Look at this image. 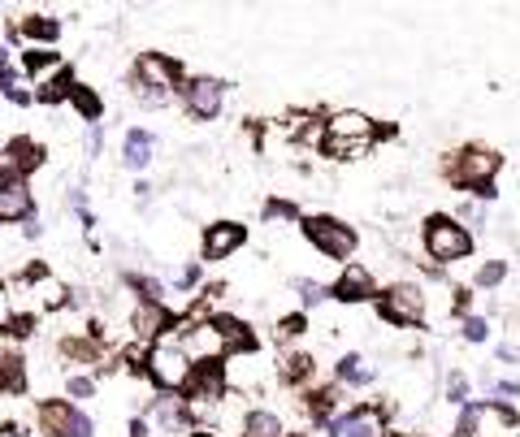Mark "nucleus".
I'll return each mask as SVG.
<instances>
[{
    "label": "nucleus",
    "mask_w": 520,
    "mask_h": 437,
    "mask_svg": "<svg viewBox=\"0 0 520 437\" xmlns=\"http://www.w3.org/2000/svg\"><path fill=\"white\" fill-rule=\"evenodd\" d=\"M239 437H282V420L273 412H247Z\"/></svg>",
    "instance_id": "6ab92c4d"
},
{
    "label": "nucleus",
    "mask_w": 520,
    "mask_h": 437,
    "mask_svg": "<svg viewBox=\"0 0 520 437\" xmlns=\"http://www.w3.org/2000/svg\"><path fill=\"white\" fill-rule=\"evenodd\" d=\"M221 83L217 78H191L187 87H182V104H187L191 117H200V122H213V117L221 113Z\"/></svg>",
    "instance_id": "1a4fd4ad"
},
{
    "label": "nucleus",
    "mask_w": 520,
    "mask_h": 437,
    "mask_svg": "<svg viewBox=\"0 0 520 437\" xmlns=\"http://www.w3.org/2000/svg\"><path fill=\"white\" fill-rule=\"evenodd\" d=\"M65 390H70L74 399H91V394H96V381L83 377V373H74L70 381H65Z\"/></svg>",
    "instance_id": "393cba45"
},
{
    "label": "nucleus",
    "mask_w": 520,
    "mask_h": 437,
    "mask_svg": "<svg viewBox=\"0 0 520 437\" xmlns=\"http://www.w3.org/2000/svg\"><path fill=\"white\" fill-rule=\"evenodd\" d=\"M143 368H148V377L161 390H187L195 364L187 360V351L178 347V338L165 334V338H156L152 347H148V355H143Z\"/></svg>",
    "instance_id": "f03ea898"
},
{
    "label": "nucleus",
    "mask_w": 520,
    "mask_h": 437,
    "mask_svg": "<svg viewBox=\"0 0 520 437\" xmlns=\"http://www.w3.org/2000/svg\"><path fill=\"white\" fill-rule=\"evenodd\" d=\"M35 420H39V433L44 437H96V425L65 399H44Z\"/></svg>",
    "instance_id": "20e7f679"
},
{
    "label": "nucleus",
    "mask_w": 520,
    "mask_h": 437,
    "mask_svg": "<svg viewBox=\"0 0 520 437\" xmlns=\"http://www.w3.org/2000/svg\"><path fill=\"white\" fill-rule=\"evenodd\" d=\"M243 243H247V230L239 221H217V225H208V230H204V260L217 264V260L234 256Z\"/></svg>",
    "instance_id": "9d476101"
},
{
    "label": "nucleus",
    "mask_w": 520,
    "mask_h": 437,
    "mask_svg": "<svg viewBox=\"0 0 520 437\" xmlns=\"http://www.w3.org/2000/svg\"><path fill=\"white\" fill-rule=\"evenodd\" d=\"M499 152H490V148H464L455 161H447V178L455 182V187H468L473 195H481V200H490L494 187H490V178L499 174Z\"/></svg>",
    "instance_id": "7ed1b4c3"
},
{
    "label": "nucleus",
    "mask_w": 520,
    "mask_h": 437,
    "mask_svg": "<svg viewBox=\"0 0 520 437\" xmlns=\"http://www.w3.org/2000/svg\"><path fill=\"white\" fill-rule=\"evenodd\" d=\"M334 403H338L334 390H312V394H308V416H312V420H325V416L334 412Z\"/></svg>",
    "instance_id": "aec40b11"
},
{
    "label": "nucleus",
    "mask_w": 520,
    "mask_h": 437,
    "mask_svg": "<svg viewBox=\"0 0 520 437\" xmlns=\"http://www.w3.org/2000/svg\"><path fill=\"white\" fill-rule=\"evenodd\" d=\"M304 377H312L308 355H286V360H282V381H304Z\"/></svg>",
    "instance_id": "4be33fe9"
},
{
    "label": "nucleus",
    "mask_w": 520,
    "mask_h": 437,
    "mask_svg": "<svg viewBox=\"0 0 520 437\" xmlns=\"http://www.w3.org/2000/svg\"><path fill=\"white\" fill-rule=\"evenodd\" d=\"M269 217H295V204H286V200H273L269 208H265Z\"/></svg>",
    "instance_id": "cd10ccee"
},
{
    "label": "nucleus",
    "mask_w": 520,
    "mask_h": 437,
    "mask_svg": "<svg viewBox=\"0 0 520 437\" xmlns=\"http://www.w3.org/2000/svg\"><path fill=\"white\" fill-rule=\"evenodd\" d=\"M486 334H490V325L481 321V316H468V321H464V338L468 342H486Z\"/></svg>",
    "instance_id": "a878e982"
},
{
    "label": "nucleus",
    "mask_w": 520,
    "mask_h": 437,
    "mask_svg": "<svg viewBox=\"0 0 520 437\" xmlns=\"http://www.w3.org/2000/svg\"><path fill=\"white\" fill-rule=\"evenodd\" d=\"M382 316L390 325H416L425 316V290L412 282H399L382 295Z\"/></svg>",
    "instance_id": "6e6552de"
},
{
    "label": "nucleus",
    "mask_w": 520,
    "mask_h": 437,
    "mask_svg": "<svg viewBox=\"0 0 520 437\" xmlns=\"http://www.w3.org/2000/svg\"><path fill=\"white\" fill-rule=\"evenodd\" d=\"M360 364H364L360 355H343V360H338V381H351V386H364V381H369V373H364Z\"/></svg>",
    "instance_id": "412c9836"
},
{
    "label": "nucleus",
    "mask_w": 520,
    "mask_h": 437,
    "mask_svg": "<svg viewBox=\"0 0 520 437\" xmlns=\"http://www.w3.org/2000/svg\"><path fill=\"white\" fill-rule=\"evenodd\" d=\"M169 325H174V316H169L165 303H139L135 316H130V329H135V338H143V342L165 338Z\"/></svg>",
    "instance_id": "ddd939ff"
},
{
    "label": "nucleus",
    "mask_w": 520,
    "mask_h": 437,
    "mask_svg": "<svg viewBox=\"0 0 520 437\" xmlns=\"http://www.w3.org/2000/svg\"><path fill=\"white\" fill-rule=\"evenodd\" d=\"M35 195L26 187V178H0V221H31Z\"/></svg>",
    "instance_id": "9b49d317"
},
{
    "label": "nucleus",
    "mask_w": 520,
    "mask_h": 437,
    "mask_svg": "<svg viewBox=\"0 0 520 437\" xmlns=\"http://www.w3.org/2000/svg\"><path fill=\"white\" fill-rule=\"evenodd\" d=\"M512 429H516V416L507 412V407L481 403L460 420V433L455 437H512Z\"/></svg>",
    "instance_id": "0eeeda50"
},
{
    "label": "nucleus",
    "mask_w": 520,
    "mask_h": 437,
    "mask_svg": "<svg viewBox=\"0 0 520 437\" xmlns=\"http://www.w3.org/2000/svg\"><path fill=\"white\" fill-rule=\"evenodd\" d=\"M503 277H507V264H503V260H486V264L477 269V286H481V290H486V286H499Z\"/></svg>",
    "instance_id": "5701e85b"
},
{
    "label": "nucleus",
    "mask_w": 520,
    "mask_h": 437,
    "mask_svg": "<svg viewBox=\"0 0 520 437\" xmlns=\"http://www.w3.org/2000/svg\"><path fill=\"white\" fill-rule=\"evenodd\" d=\"M334 433L338 437H386L382 433V412H377V407H351L347 416L334 420Z\"/></svg>",
    "instance_id": "4468645a"
},
{
    "label": "nucleus",
    "mask_w": 520,
    "mask_h": 437,
    "mask_svg": "<svg viewBox=\"0 0 520 437\" xmlns=\"http://www.w3.org/2000/svg\"><path fill=\"white\" fill-rule=\"evenodd\" d=\"M122 161H126V169H143L152 161V135H148V130H126Z\"/></svg>",
    "instance_id": "dca6fc26"
},
{
    "label": "nucleus",
    "mask_w": 520,
    "mask_h": 437,
    "mask_svg": "<svg viewBox=\"0 0 520 437\" xmlns=\"http://www.w3.org/2000/svg\"><path fill=\"white\" fill-rule=\"evenodd\" d=\"M373 295H377V282H373V273L364 269V264H347L343 277L334 282V299H343V303H364Z\"/></svg>",
    "instance_id": "f8f14e48"
},
{
    "label": "nucleus",
    "mask_w": 520,
    "mask_h": 437,
    "mask_svg": "<svg viewBox=\"0 0 520 437\" xmlns=\"http://www.w3.org/2000/svg\"><path fill=\"white\" fill-rule=\"evenodd\" d=\"M22 70L31 74V83H35V87H44V83H52V78H61V74H65V65H61L57 52H48V48H31V52H22Z\"/></svg>",
    "instance_id": "2eb2a0df"
},
{
    "label": "nucleus",
    "mask_w": 520,
    "mask_h": 437,
    "mask_svg": "<svg viewBox=\"0 0 520 437\" xmlns=\"http://www.w3.org/2000/svg\"><path fill=\"white\" fill-rule=\"evenodd\" d=\"M464 377H451V403H464Z\"/></svg>",
    "instance_id": "c85d7f7f"
},
{
    "label": "nucleus",
    "mask_w": 520,
    "mask_h": 437,
    "mask_svg": "<svg viewBox=\"0 0 520 437\" xmlns=\"http://www.w3.org/2000/svg\"><path fill=\"white\" fill-rule=\"evenodd\" d=\"M299 334H304V316H286L278 325V338H299Z\"/></svg>",
    "instance_id": "bb28decb"
},
{
    "label": "nucleus",
    "mask_w": 520,
    "mask_h": 437,
    "mask_svg": "<svg viewBox=\"0 0 520 437\" xmlns=\"http://www.w3.org/2000/svg\"><path fill=\"white\" fill-rule=\"evenodd\" d=\"M373 122L364 113H334L330 122H325V139H321V152L334 156V161H351V156H364L373 143Z\"/></svg>",
    "instance_id": "f257e3e1"
},
{
    "label": "nucleus",
    "mask_w": 520,
    "mask_h": 437,
    "mask_svg": "<svg viewBox=\"0 0 520 437\" xmlns=\"http://www.w3.org/2000/svg\"><path fill=\"white\" fill-rule=\"evenodd\" d=\"M304 238L330 260H347L356 251V230L338 217H304Z\"/></svg>",
    "instance_id": "423d86ee"
},
{
    "label": "nucleus",
    "mask_w": 520,
    "mask_h": 437,
    "mask_svg": "<svg viewBox=\"0 0 520 437\" xmlns=\"http://www.w3.org/2000/svg\"><path fill=\"white\" fill-rule=\"evenodd\" d=\"M65 100L74 104V113L83 117V122H100L104 104H100V96H96V91H91V87H83V83H74V87H70V96H65Z\"/></svg>",
    "instance_id": "a211bd4d"
},
{
    "label": "nucleus",
    "mask_w": 520,
    "mask_h": 437,
    "mask_svg": "<svg viewBox=\"0 0 520 437\" xmlns=\"http://www.w3.org/2000/svg\"><path fill=\"white\" fill-rule=\"evenodd\" d=\"M425 251L434 260H442V264L464 260L468 251H473V234H468L455 217H434V221L425 225Z\"/></svg>",
    "instance_id": "39448f33"
},
{
    "label": "nucleus",
    "mask_w": 520,
    "mask_h": 437,
    "mask_svg": "<svg viewBox=\"0 0 520 437\" xmlns=\"http://www.w3.org/2000/svg\"><path fill=\"white\" fill-rule=\"evenodd\" d=\"M299 290H304V299H308V303H317V299L325 295V290H321V286H308V282H304V286H299Z\"/></svg>",
    "instance_id": "c756f323"
},
{
    "label": "nucleus",
    "mask_w": 520,
    "mask_h": 437,
    "mask_svg": "<svg viewBox=\"0 0 520 437\" xmlns=\"http://www.w3.org/2000/svg\"><path fill=\"white\" fill-rule=\"evenodd\" d=\"M13 31L26 35V39H35V44H52V39L61 35V22L57 18H44V13H31V18L13 22Z\"/></svg>",
    "instance_id": "f3484780"
},
{
    "label": "nucleus",
    "mask_w": 520,
    "mask_h": 437,
    "mask_svg": "<svg viewBox=\"0 0 520 437\" xmlns=\"http://www.w3.org/2000/svg\"><path fill=\"white\" fill-rule=\"evenodd\" d=\"M13 316H18V312H13V295H9V286L0 282V334H9Z\"/></svg>",
    "instance_id": "b1692460"
}]
</instances>
